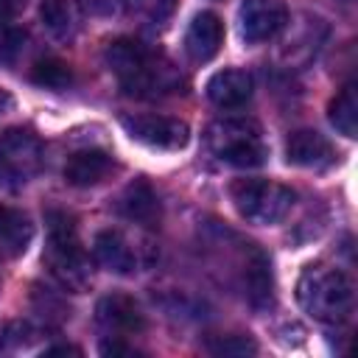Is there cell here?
<instances>
[{
    "label": "cell",
    "instance_id": "2e32d148",
    "mask_svg": "<svg viewBox=\"0 0 358 358\" xmlns=\"http://www.w3.org/2000/svg\"><path fill=\"white\" fill-rule=\"evenodd\" d=\"M34 241V224L31 218L17 207L0 204V249L11 257L22 255Z\"/></svg>",
    "mask_w": 358,
    "mask_h": 358
},
{
    "label": "cell",
    "instance_id": "277c9868",
    "mask_svg": "<svg viewBox=\"0 0 358 358\" xmlns=\"http://www.w3.org/2000/svg\"><path fill=\"white\" fill-rule=\"evenodd\" d=\"M204 143L215 159L232 168H257L268 157L263 131L252 117H221L210 123Z\"/></svg>",
    "mask_w": 358,
    "mask_h": 358
},
{
    "label": "cell",
    "instance_id": "4316f807",
    "mask_svg": "<svg viewBox=\"0 0 358 358\" xmlns=\"http://www.w3.org/2000/svg\"><path fill=\"white\" fill-rule=\"evenodd\" d=\"M67 352H73V355H78L81 350H76V347H53V350H45V355H67Z\"/></svg>",
    "mask_w": 358,
    "mask_h": 358
},
{
    "label": "cell",
    "instance_id": "6da1fadb",
    "mask_svg": "<svg viewBox=\"0 0 358 358\" xmlns=\"http://www.w3.org/2000/svg\"><path fill=\"white\" fill-rule=\"evenodd\" d=\"M103 62L117 78L120 90L131 98L151 101V98L182 92L185 87V76L165 53L131 36H120L109 42L103 50Z\"/></svg>",
    "mask_w": 358,
    "mask_h": 358
},
{
    "label": "cell",
    "instance_id": "8fae6325",
    "mask_svg": "<svg viewBox=\"0 0 358 358\" xmlns=\"http://www.w3.org/2000/svg\"><path fill=\"white\" fill-rule=\"evenodd\" d=\"M224 45V22L218 14L213 11H199L187 31H185V53L190 56V62L204 64L210 59H215V53Z\"/></svg>",
    "mask_w": 358,
    "mask_h": 358
},
{
    "label": "cell",
    "instance_id": "3957f363",
    "mask_svg": "<svg viewBox=\"0 0 358 358\" xmlns=\"http://www.w3.org/2000/svg\"><path fill=\"white\" fill-rule=\"evenodd\" d=\"M45 252L42 260L48 271L70 291H81L90 282V260L84 252V243L78 238L76 218L67 215L64 210H48L45 213Z\"/></svg>",
    "mask_w": 358,
    "mask_h": 358
},
{
    "label": "cell",
    "instance_id": "7a4b0ae2",
    "mask_svg": "<svg viewBox=\"0 0 358 358\" xmlns=\"http://www.w3.org/2000/svg\"><path fill=\"white\" fill-rule=\"evenodd\" d=\"M296 302L322 324H344L355 308V285L338 266L310 263L296 280Z\"/></svg>",
    "mask_w": 358,
    "mask_h": 358
},
{
    "label": "cell",
    "instance_id": "30bf717a",
    "mask_svg": "<svg viewBox=\"0 0 358 358\" xmlns=\"http://www.w3.org/2000/svg\"><path fill=\"white\" fill-rule=\"evenodd\" d=\"M285 159L288 165H296V168L324 171L336 162V148L316 129H296L285 140Z\"/></svg>",
    "mask_w": 358,
    "mask_h": 358
},
{
    "label": "cell",
    "instance_id": "e0dca14e",
    "mask_svg": "<svg viewBox=\"0 0 358 358\" xmlns=\"http://www.w3.org/2000/svg\"><path fill=\"white\" fill-rule=\"evenodd\" d=\"M42 25L56 39H73L81 25V8L78 0H42L39 3Z\"/></svg>",
    "mask_w": 358,
    "mask_h": 358
},
{
    "label": "cell",
    "instance_id": "ba28073f",
    "mask_svg": "<svg viewBox=\"0 0 358 358\" xmlns=\"http://www.w3.org/2000/svg\"><path fill=\"white\" fill-rule=\"evenodd\" d=\"M241 22V36L249 45H260L274 39L285 22H288V8L282 0H243L238 11Z\"/></svg>",
    "mask_w": 358,
    "mask_h": 358
},
{
    "label": "cell",
    "instance_id": "484cf974",
    "mask_svg": "<svg viewBox=\"0 0 358 358\" xmlns=\"http://www.w3.org/2000/svg\"><path fill=\"white\" fill-rule=\"evenodd\" d=\"M11 109H14V98H11V92L6 87H0V115H6Z\"/></svg>",
    "mask_w": 358,
    "mask_h": 358
},
{
    "label": "cell",
    "instance_id": "5b68a950",
    "mask_svg": "<svg viewBox=\"0 0 358 358\" xmlns=\"http://www.w3.org/2000/svg\"><path fill=\"white\" fill-rule=\"evenodd\" d=\"M229 199L243 221L268 227L280 224L291 213L296 193L271 179H235L229 185Z\"/></svg>",
    "mask_w": 358,
    "mask_h": 358
},
{
    "label": "cell",
    "instance_id": "d4e9b609",
    "mask_svg": "<svg viewBox=\"0 0 358 358\" xmlns=\"http://www.w3.org/2000/svg\"><path fill=\"white\" fill-rule=\"evenodd\" d=\"M87 6H90V11H95V14H109L112 8H115V0H84Z\"/></svg>",
    "mask_w": 358,
    "mask_h": 358
},
{
    "label": "cell",
    "instance_id": "cb8c5ba5",
    "mask_svg": "<svg viewBox=\"0 0 358 358\" xmlns=\"http://www.w3.org/2000/svg\"><path fill=\"white\" fill-rule=\"evenodd\" d=\"M101 352L103 355H140L134 347H129V344H123L120 338H112V341H103L101 344Z\"/></svg>",
    "mask_w": 358,
    "mask_h": 358
},
{
    "label": "cell",
    "instance_id": "ffe728a7",
    "mask_svg": "<svg viewBox=\"0 0 358 358\" xmlns=\"http://www.w3.org/2000/svg\"><path fill=\"white\" fill-rule=\"evenodd\" d=\"M31 81L36 87H45V90H64L67 84H73V70L62 59L48 56L31 67Z\"/></svg>",
    "mask_w": 358,
    "mask_h": 358
},
{
    "label": "cell",
    "instance_id": "9c48e42d",
    "mask_svg": "<svg viewBox=\"0 0 358 358\" xmlns=\"http://www.w3.org/2000/svg\"><path fill=\"white\" fill-rule=\"evenodd\" d=\"M95 322L106 336L123 338L145 330V313L140 302L129 294H106L95 305Z\"/></svg>",
    "mask_w": 358,
    "mask_h": 358
},
{
    "label": "cell",
    "instance_id": "9a60e30c",
    "mask_svg": "<svg viewBox=\"0 0 358 358\" xmlns=\"http://www.w3.org/2000/svg\"><path fill=\"white\" fill-rule=\"evenodd\" d=\"M92 255L98 266H103L112 274H131L137 271V257L129 246V241L117 229H101L92 238Z\"/></svg>",
    "mask_w": 358,
    "mask_h": 358
},
{
    "label": "cell",
    "instance_id": "ac0fdd59",
    "mask_svg": "<svg viewBox=\"0 0 358 358\" xmlns=\"http://www.w3.org/2000/svg\"><path fill=\"white\" fill-rule=\"evenodd\" d=\"M327 117L336 126V131H341L344 137H355V131H358V101H355V84L352 81H347L338 90V95L330 101Z\"/></svg>",
    "mask_w": 358,
    "mask_h": 358
},
{
    "label": "cell",
    "instance_id": "d6986e66",
    "mask_svg": "<svg viewBox=\"0 0 358 358\" xmlns=\"http://www.w3.org/2000/svg\"><path fill=\"white\" fill-rule=\"evenodd\" d=\"M123 3H126L129 17H134L143 25H151V28L165 25L179 6V0H123Z\"/></svg>",
    "mask_w": 358,
    "mask_h": 358
},
{
    "label": "cell",
    "instance_id": "8992f818",
    "mask_svg": "<svg viewBox=\"0 0 358 358\" xmlns=\"http://www.w3.org/2000/svg\"><path fill=\"white\" fill-rule=\"evenodd\" d=\"M45 165L42 140L22 126L0 131V190H20L39 176Z\"/></svg>",
    "mask_w": 358,
    "mask_h": 358
},
{
    "label": "cell",
    "instance_id": "4fadbf2b",
    "mask_svg": "<svg viewBox=\"0 0 358 358\" xmlns=\"http://www.w3.org/2000/svg\"><path fill=\"white\" fill-rule=\"evenodd\" d=\"M255 81L246 70L224 67L207 81V98L221 109H238L252 98Z\"/></svg>",
    "mask_w": 358,
    "mask_h": 358
},
{
    "label": "cell",
    "instance_id": "44dd1931",
    "mask_svg": "<svg viewBox=\"0 0 358 358\" xmlns=\"http://www.w3.org/2000/svg\"><path fill=\"white\" fill-rule=\"evenodd\" d=\"M207 350L213 355H255L257 344L249 336H218L207 341Z\"/></svg>",
    "mask_w": 358,
    "mask_h": 358
},
{
    "label": "cell",
    "instance_id": "7402d4cb",
    "mask_svg": "<svg viewBox=\"0 0 358 358\" xmlns=\"http://www.w3.org/2000/svg\"><path fill=\"white\" fill-rule=\"evenodd\" d=\"M25 45V31L17 28H0V62H11Z\"/></svg>",
    "mask_w": 358,
    "mask_h": 358
},
{
    "label": "cell",
    "instance_id": "7c38bea8",
    "mask_svg": "<svg viewBox=\"0 0 358 358\" xmlns=\"http://www.w3.org/2000/svg\"><path fill=\"white\" fill-rule=\"evenodd\" d=\"M115 168V159L103 148H81L73 151L64 162V182L73 187H92L103 182Z\"/></svg>",
    "mask_w": 358,
    "mask_h": 358
},
{
    "label": "cell",
    "instance_id": "603a6c76",
    "mask_svg": "<svg viewBox=\"0 0 358 358\" xmlns=\"http://www.w3.org/2000/svg\"><path fill=\"white\" fill-rule=\"evenodd\" d=\"M22 8H25V0H0V28H8Z\"/></svg>",
    "mask_w": 358,
    "mask_h": 358
},
{
    "label": "cell",
    "instance_id": "5bb4252c",
    "mask_svg": "<svg viewBox=\"0 0 358 358\" xmlns=\"http://www.w3.org/2000/svg\"><path fill=\"white\" fill-rule=\"evenodd\" d=\"M117 213L126 221H134L140 227H157L159 221V199L154 187L145 179H134L117 199Z\"/></svg>",
    "mask_w": 358,
    "mask_h": 358
},
{
    "label": "cell",
    "instance_id": "52a82bcc",
    "mask_svg": "<svg viewBox=\"0 0 358 358\" xmlns=\"http://www.w3.org/2000/svg\"><path fill=\"white\" fill-rule=\"evenodd\" d=\"M120 126L126 134L148 148L159 151H179L190 140V129L179 117H165V115H123Z\"/></svg>",
    "mask_w": 358,
    "mask_h": 358
}]
</instances>
